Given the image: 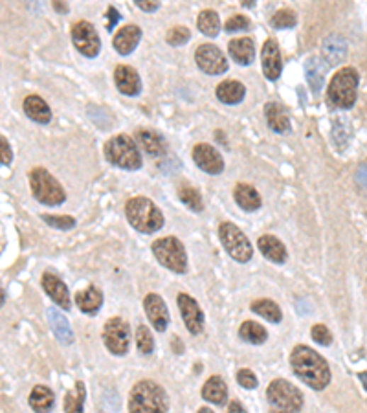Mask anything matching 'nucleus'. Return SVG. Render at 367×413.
<instances>
[{
    "mask_svg": "<svg viewBox=\"0 0 367 413\" xmlns=\"http://www.w3.org/2000/svg\"><path fill=\"white\" fill-rule=\"evenodd\" d=\"M4 300H6V294H4V290L0 288V307L4 305Z\"/></svg>",
    "mask_w": 367,
    "mask_h": 413,
    "instance_id": "5fc2aeb1",
    "label": "nucleus"
},
{
    "mask_svg": "<svg viewBox=\"0 0 367 413\" xmlns=\"http://www.w3.org/2000/svg\"><path fill=\"white\" fill-rule=\"evenodd\" d=\"M239 336L244 341H248V344L261 346L269 338V332H266V329L263 325L256 324V322H244L241 325V329H239Z\"/></svg>",
    "mask_w": 367,
    "mask_h": 413,
    "instance_id": "f704fd0d",
    "label": "nucleus"
},
{
    "mask_svg": "<svg viewBox=\"0 0 367 413\" xmlns=\"http://www.w3.org/2000/svg\"><path fill=\"white\" fill-rule=\"evenodd\" d=\"M197 26L204 35L215 37L220 30V21L219 15L213 11V9H204L197 18Z\"/></svg>",
    "mask_w": 367,
    "mask_h": 413,
    "instance_id": "e433bc0d",
    "label": "nucleus"
},
{
    "mask_svg": "<svg viewBox=\"0 0 367 413\" xmlns=\"http://www.w3.org/2000/svg\"><path fill=\"white\" fill-rule=\"evenodd\" d=\"M30 186H32L33 197L39 200L40 204L46 206H59L67 200V193L61 188L57 180L50 175L48 171L43 167H35L30 173Z\"/></svg>",
    "mask_w": 367,
    "mask_h": 413,
    "instance_id": "423d86ee",
    "label": "nucleus"
},
{
    "mask_svg": "<svg viewBox=\"0 0 367 413\" xmlns=\"http://www.w3.org/2000/svg\"><path fill=\"white\" fill-rule=\"evenodd\" d=\"M261 63H263V72L264 76H266V79L276 81V79L281 76L283 63L278 43L272 41V39H269V41L264 43L263 52H261Z\"/></svg>",
    "mask_w": 367,
    "mask_h": 413,
    "instance_id": "dca6fc26",
    "label": "nucleus"
},
{
    "mask_svg": "<svg viewBox=\"0 0 367 413\" xmlns=\"http://www.w3.org/2000/svg\"><path fill=\"white\" fill-rule=\"evenodd\" d=\"M290 364L295 377L312 390H325L331 382V369L322 355L307 346L294 347L290 355Z\"/></svg>",
    "mask_w": 367,
    "mask_h": 413,
    "instance_id": "f257e3e1",
    "label": "nucleus"
},
{
    "mask_svg": "<svg viewBox=\"0 0 367 413\" xmlns=\"http://www.w3.org/2000/svg\"><path fill=\"white\" fill-rule=\"evenodd\" d=\"M247 90L239 81H222L217 86V98L226 105H237L244 99Z\"/></svg>",
    "mask_w": 367,
    "mask_h": 413,
    "instance_id": "c756f323",
    "label": "nucleus"
},
{
    "mask_svg": "<svg viewBox=\"0 0 367 413\" xmlns=\"http://www.w3.org/2000/svg\"><path fill=\"white\" fill-rule=\"evenodd\" d=\"M219 237L224 250L239 263H248L254 256L248 237L233 222H222L219 228Z\"/></svg>",
    "mask_w": 367,
    "mask_h": 413,
    "instance_id": "1a4fd4ad",
    "label": "nucleus"
},
{
    "mask_svg": "<svg viewBox=\"0 0 367 413\" xmlns=\"http://www.w3.org/2000/svg\"><path fill=\"white\" fill-rule=\"evenodd\" d=\"M360 380H362L363 387L367 390V373H360Z\"/></svg>",
    "mask_w": 367,
    "mask_h": 413,
    "instance_id": "603ef678",
    "label": "nucleus"
},
{
    "mask_svg": "<svg viewBox=\"0 0 367 413\" xmlns=\"http://www.w3.org/2000/svg\"><path fill=\"white\" fill-rule=\"evenodd\" d=\"M46 225L57 230H72L76 226V219L72 217H57V215H43Z\"/></svg>",
    "mask_w": 367,
    "mask_h": 413,
    "instance_id": "79ce46f5",
    "label": "nucleus"
},
{
    "mask_svg": "<svg viewBox=\"0 0 367 413\" xmlns=\"http://www.w3.org/2000/svg\"><path fill=\"white\" fill-rule=\"evenodd\" d=\"M140 39H142V30H140L138 26H135V24H129V26L121 28L120 32L114 35L112 46L116 48L118 54L129 55L136 50Z\"/></svg>",
    "mask_w": 367,
    "mask_h": 413,
    "instance_id": "6ab92c4d",
    "label": "nucleus"
},
{
    "mask_svg": "<svg viewBox=\"0 0 367 413\" xmlns=\"http://www.w3.org/2000/svg\"><path fill=\"white\" fill-rule=\"evenodd\" d=\"M228 413H247V409L242 408L241 402H237V400H233L232 404H230V408H228Z\"/></svg>",
    "mask_w": 367,
    "mask_h": 413,
    "instance_id": "3c124183",
    "label": "nucleus"
},
{
    "mask_svg": "<svg viewBox=\"0 0 367 413\" xmlns=\"http://www.w3.org/2000/svg\"><path fill=\"white\" fill-rule=\"evenodd\" d=\"M360 77L354 68H341L332 77L327 92V103L331 108H351L356 101Z\"/></svg>",
    "mask_w": 367,
    "mask_h": 413,
    "instance_id": "20e7f679",
    "label": "nucleus"
},
{
    "mask_svg": "<svg viewBox=\"0 0 367 413\" xmlns=\"http://www.w3.org/2000/svg\"><path fill=\"white\" fill-rule=\"evenodd\" d=\"M24 113L30 120L37 123H48L52 120V111L46 105V101L39 96H28L24 99Z\"/></svg>",
    "mask_w": 367,
    "mask_h": 413,
    "instance_id": "a878e982",
    "label": "nucleus"
},
{
    "mask_svg": "<svg viewBox=\"0 0 367 413\" xmlns=\"http://www.w3.org/2000/svg\"><path fill=\"white\" fill-rule=\"evenodd\" d=\"M198 413H213L210 408H201L198 409Z\"/></svg>",
    "mask_w": 367,
    "mask_h": 413,
    "instance_id": "6e6d98bb",
    "label": "nucleus"
},
{
    "mask_svg": "<svg viewBox=\"0 0 367 413\" xmlns=\"http://www.w3.org/2000/svg\"><path fill=\"white\" fill-rule=\"evenodd\" d=\"M179 197H180V200H182V203L189 208V210H193V211H202V210H204V204H202V197H201V193H198L197 189H193V188L180 189Z\"/></svg>",
    "mask_w": 367,
    "mask_h": 413,
    "instance_id": "58836bf2",
    "label": "nucleus"
},
{
    "mask_svg": "<svg viewBox=\"0 0 367 413\" xmlns=\"http://www.w3.org/2000/svg\"><path fill=\"white\" fill-rule=\"evenodd\" d=\"M125 215L130 226L142 234H154L164 226V215L152 200L145 197L130 198L125 204Z\"/></svg>",
    "mask_w": 367,
    "mask_h": 413,
    "instance_id": "f03ea898",
    "label": "nucleus"
},
{
    "mask_svg": "<svg viewBox=\"0 0 367 413\" xmlns=\"http://www.w3.org/2000/svg\"><path fill=\"white\" fill-rule=\"evenodd\" d=\"M228 52L233 61L242 64V67H248L256 59V46H254V41H252L250 37H241V39L230 41Z\"/></svg>",
    "mask_w": 367,
    "mask_h": 413,
    "instance_id": "4be33fe9",
    "label": "nucleus"
},
{
    "mask_svg": "<svg viewBox=\"0 0 367 413\" xmlns=\"http://www.w3.org/2000/svg\"><path fill=\"white\" fill-rule=\"evenodd\" d=\"M144 309L147 315L149 322L154 325L157 331H166L169 325V310H167L166 303L158 294H147L144 300Z\"/></svg>",
    "mask_w": 367,
    "mask_h": 413,
    "instance_id": "2eb2a0df",
    "label": "nucleus"
},
{
    "mask_svg": "<svg viewBox=\"0 0 367 413\" xmlns=\"http://www.w3.org/2000/svg\"><path fill=\"white\" fill-rule=\"evenodd\" d=\"M270 413H285V412H278V409H273V412H270Z\"/></svg>",
    "mask_w": 367,
    "mask_h": 413,
    "instance_id": "4d7b16f0",
    "label": "nucleus"
},
{
    "mask_svg": "<svg viewBox=\"0 0 367 413\" xmlns=\"http://www.w3.org/2000/svg\"><path fill=\"white\" fill-rule=\"evenodd\" d=\"M136 6H138L140 9H144V11H157L158 8H160V4L158 2H151V0H136Z\"/></svg>",
    "mask_w": 367,
    "mask_h": 413,
    "instance_id": "09e8293b",
    "label": "nucleus"
},
{
    "mask_svg": "<svg viewBox=\"0 0 367 413\" xmlns=\"http://www.w3.org/2000/svg\"><path fill=\"white\" fill-rule=\"evenodd\" d=\"M114 81H116L118 90L125 96H138L140 90H142L140 76L132 67L120 64V67L114 70Z\"/></svg>",
    "mask_w": 367,
    "mask_h": 413,
    "instance_id": "a211bd4d",
    "label": "nucleus"
},
{
    "mask_svg": "<svg viewBox=\"0 0 367 413\" xmlns=\"http://www.w3.org/2000/svg\"><path fill=\"white\" fill-rule=\"evenodd\" d=\"M152 251L162 266L175 272V274H184L188 268V257L184 244L176 237H164L152 243Z\"/></svg>",
    "mask_w": 367,
    "mask_h": 413,
    "instance_id": "6e6552de",
    "label": "nucleus"
},
{
    "mask_svg": "<svg viewBox=\"0 0 367 413\" xmlns=\"http://www.w3.org/2000/svg\"><path fill=\"white\" fill-rule=\"evenodd\" d=\"M202 399L208 400V402H213L217 406L226 404L228 400V387H226V382L220 377H211L208 378V382L202 387Z\"/></svg>",
    "mask_w": 367,
    "mask_h": 413,
    "instance_id": "b1692460",
    "label": "nucleus"
},
{
    "mask_svg": "<svg viewBox=\"0 0 367 413\" xmlns=\"http://www.w3.org/2000/svg\"><path fill=\"white\" fill-rule=\"evenodd\" d=\"M351 132H353V129H351V123L347 118H334V122H332V142H334V145L340 151H344L347 145H349V140H351Z\"/></svg>",
    "mask_w": 367,
    "mask_h": 413,
    "instance_id": "72a5a7b5",
    "label": "nucleus"
},
{
    "mask_svg": "<svg viewBox=\"0 0 367 413\" xmlns=\"http://www.w3.org/2000/svg\"><path fill=\"white\" fill-rule=\"evenodd\" d=\"M195 59L202 72L210 74V76H220V74L228 72V61L217 46L201 45L195 52Z\"/></svg>",
    "mask_w": 367,
    "mask_h": 413,
    "instance_id": "f8f14e48",
    "label": "nucleus"
},
{
    "mask_svg": "<svg viewBox=\"0 0 367 413\" xmlns=\"http://www.w3.org/2000/svg\"><path fill=\"white\" fill-rule=\"evenodd\" d=\"M179 309L182 315L184 324L188 327L191 334H201L204 331V315H202L201 307L189 294H179Z\"/></svg>",
    "mask_w": 367,
    "mask_h": 413,
    "instance_id": "ddd939ff",
    "label": "nucleus"
},
{
    "mask_svg": "<svg viewBox=\"0 0 367 413\" xmlns=\"http://www.w3.org/2000/svg\"><path fill=\"white\" fill-rule=\"evenodd\" d=\"M105 158L114 166L127 171H136L142 167V154L130 136L118 135L105 144Z\"/></svg>",
    "mask_w": 367,
    "mask_h": 413,
    "instance_id": "39448f33",
    "label": "nucleus"
},
{
    "mask_svg": "<svg viewBox=\"0 0 367 413\" xmlns=\"http://www.w3.org/2000/svg\"><path fill=\"white\" fill-rule=\"evenodd\" d=\"M129 340H130L129 325H127L121 318L108 319L107 325H105L103 329V341L112 355L116 356L125 355L127 351H129Z\"/></svg>",
    "mask_w": 367,
    "mask_h": 413,
    "instance_id": "9d476101",
    "label": "nucleus"
},
{
    "mask_svg": "<svg viewBox=\"0 0 367 413\" xmlns=\"http://www.w3.org/2000/svg\"><path fill=\"white\" fill-rule=\"evenodd\" d=\"M30 406L37 413H48L54 408V393L46 386H35L30 393Z\"/></svg>",
    "mask_w": 367,
    "mask_h": 413,
    "instance_id": "2f4dec72",
    "label": "nucleus"
},
{
    "mask_svg": "<svg viewBox=\"0 0 367 413\" xmlns=\"http://www.w3.org/2000/svg\"><path fill=\"white\" fill-rule=\"evenodd\" d=\"M48 319L55 336L63 341V344H72L74 332H72V327H70V324H68V319L55 309L48 310Z\"/></svg>",
    "mask_w": 367,
    "mask_h": 413,
    "instance_id": "7c9ffc66",
    "label": "nucleus"
},
{
    "mask_svg": "<svg viewBox=\"0 0 367 413\" xmlns=\"http://www.w3.org/2000/svg\"><path fill=\"white\" fill-rule=\"evenodd\" d=\"M257 247H259L261 254L269 261H272V263L281 265V263L287 261V248H285V244L278 237H273V235H263V237H259Z\"/></svg>",
    "mask_w": 367,
    "mask_h": 413,
    "instance_id": "5701e85b",
    "label": "nucleus"
},
{
    "mask_svg": "<svg viewBox=\"0 0 367 413\" xmlns=\"http://www.w3.org/2000/svg\"><path fill=\"white\" fill-rule=\"evenodd\" d=\"M72 41L74 46L86 57H96L99 54V50H101V41H99L94 26L86 23V21H79V23L74 24Z\"/></svg>",
    "mask_w": 367,
    "mask_h": 413,
    "instance_id": "9b49d317",
    "label": "nucleus"
},
{
    "mask_svg": "<svg viewBox=\"0 0 367 413\" xmlns=\"http://www.w3.org/2000/svg\"><path fill=\"white\" fill-rule=\"evenodd\" d=\"M235 203L244 211H256L261 208V197L256 189L248 184H237L235 191H233Z\"/></svg>",
    "mask_w": 367,
    "mask_h": 413,
    "instance_id": "c85d7f7f",
    "label": "nucleus"
},
{
    "mask_svg": "<svg viewBox=\"0 0 367 413\" xmlns=\"http://www.w3.org/2000/svg\"><path fill=\"white\" fill-rule=\"evenodd\" d=\"M310 332H312V338L318 341L320 346H331L332 334H331V331L327 329V325H323V324L314 325L312 331Z\"/></svg>",
    "mask_w": 367,
    "mask_h": 413,
    "instance_id": "c03bdc74",
    "label": "nucleus"
},
{
    "mask_svg": "<svg viewBox=\"0 0 367 413\" xmlns=\"http://www.w3.org/2000/svg\"><path fill=\"white\" fill-rule=\"evenodd\" d=\"M43 288H45L46 294H48V296L52 298V300H54L61 309H64V310L70 309L72 301H70L68 287L57 278V276L52 274V272L43 274Z\"/></svg>",
    "mask_w": 367,
    "mask_h": 413,
    "instance_id": "f3484780",
    "label": "nucleus"
},
{
    "mask_svg": "<svg viewBox=\"0 0 367 413\" xmlns=\"http://www.w3.org/2000/svg\"><path fill=\"white\" fill-rule=\"evenodd\" d=\"M237 382L242 387H247V390L257 387V377L254 375V371H250V369H241V371L237 373Z\"/></svg>",
    "mask_w": 367,
    "mask_h": 413,
    "instance_id": "a18cd8bd",
    "label": "nucleus"
},
{
    "mask_svg": "<svg viewBox=\"0 0 367 413\" xmlns=\"http://www.w3.org/2000/svg\"><path fill=\"white\" fill-rule=\"evenodd\" d=\"M55 8H57L59 11H64V13H67V11H68L67 6H61V4H59V2H55Z\"/></svg>",
    "mask_w": 367,
    "mask_h": 413,
    "instance_id": "864d4df0",
    "label": "nucleus"
},
{
    "mask_svg": "<svg viewBox=\"0 0 367 413\" xmlns=\"http://www.w3.org/2000/svg\"><path fill=\"white\" fill-rule=\"evenodd\" d=\"M250 28V21L247 17H242V15H233L230 18L228 23L224 24V30L228 33H237V32H244Z\"/></svg>",
    "mask_w": 367,
    "mask_h": 413,
    "instance_id": "37998d69",
    "label": "nucleus"
},
{
    "mask_svg": "<svg viewBox=\"0 0 367 413\" xmlns=\"http://www.w3.org/2000/svg\"><path fill=\"white\" fill-rule=\"evenodd\" d=\"M323 57L327 61V67H336V64H340L341 61L347 55V43L341 35H329L325 37V41H323L322 46Z\"/></svg>",
    "mask_w": 367,
    "mask_h": 413,
    "instance_id": "412c9836",
    "label": "nucleus"
},
{
    "mask_svg": "<svg viewBox=\"0 0 367 413\" xmlns=\"http://www.w3.org/2000/svg\"><path fill=\"white\" fill-rule=\"evenodd\" d=\"M136 138H138L140 147L145 149V153L151 154V157H160V154L166 153V142L157 132H152V130H138Z\"/></svg>",
    "mask_w": 367,
    "mask_h": 413,
    "instance_id": "cd10ccee",
    "label": "nucleus"
},
{
    "mask_svg": "<svg viewBox=\"0 0 367 413\" xmlns=\"http://www.w3.org/2000/svg\"><path fill=\"white\" fill-rule=\"evenodd\" d=\"M13 160V153H11V147H9L8 140L4 136H0V164L2 166H9Z\"/></svg>",
    "mask_w": 367,
    "mask_h": 413,
    "instance_id": "49530a36",
    "label": "nucleus"
},
{
    "mask_svg": "<svg viewBox=\"0 0 367 413\" xmlns=\"http://www.w3.org/2000/svg\"><path fill=\"white\" fill-rule=\"evenodd\" d=\"M272 26L278 30H287L295 26V13L290 9H279L278 13L272 17Z\"/></svg>",
    "mask_w": 367,
    "mask_h": 413,
    "instance_id": "ea45409f",
    "label": "nucleus"
},
{
    "mask_svg": "<svg viewBox=\"0 0 367 413\" xmlns=\"http://www.w3.org/2000/svg\"><path fill=\"white\" fill-rule=\"evenodd\" d=\"M107 17H108L107 28H108V30H112V28H114V24H116L118 21H120V13L116 11V8H108Z\"/></svg>",
    "mask_w": 367,
    "mask_h": 413,
    "instance_id": "8fccbe9b",
    "label": "nucleus"
},
{
    "mask_svg": "<svg viewBox=\"0 0 367 413\" xmlns=\"http://www.w3.org/2000/svg\"><path fill=\"white\" fill-rule=\"evenodd\" d=\"M76 303L77 307H79L81 312H85V315H96V312L101 309V305H103V294H101L99 288L89 287L83 292H77Z\"/></svg>",
    "mask_w": 367,
    "mask_h": 413,
    "instance_id": "393cba45",
    "label": "nucleus"
},
{
    "mask_svg": "<svg viewBox=\"0 0 367 413\" xmlns=\"http://www.w3.org/2000/svg\"><path fill=\"white\" fill-rule=\"evenodd\" d=\"M167 395L158 384L151 380L138 382L129 397L130 413H167Z\"/></svg>",
    "mask_w": 367,
    "mask_h": 413,
    "instance_id": "7ed1b4c3",
    "label": "nucleus"
},
{
    "mask_svg": "<svg viewBox=\"0 0 367 413\" xmlns=\"http://www.w3.org/2000/svg\"><path fill=\"white\" fill-rule=\"evenodd\" d=\"M85 384L76 382L74 390H70L64 395V413H85Z\"/></svg>",
    "mask_w": 367,
    "mask_h": 413,
    "instance_id": "473e14b6",
    "label": "nucleus"
},
{
    "mask_svg": "<svg viewBox=\"0 0 367 413\" xmlns=\"http://www.w3.org/2000/svg\"><path fill=\"white\" fill-rule=\"evenodd\" d=\"M189 39H191V32H189L188 28H184V26L171 28L166 35V41L169 43L171 46H182V45H186Z\"/></svg>",
    "mask_w": 367,
    "mask_h": 413,
    "instance_id": "a19ab883",
    "label": "nucleus"
},
{
    "mask_svg": "<svg viewBox=\"0 0 367 413\" xmlns=\"http://www.w3.org/2000/svg\"><path fill=\"white\" fill-rule=\"evenodd\" d=\"M252 310L256 312V315L263 316L264 319H269L272 324H279L283 319L281 309H279L278 303H273L270 300H257L252 303Z\"/></svg>",
    "mask_w": 367,
    "mask_h": 413,
    "instance_id": "c9c22d12",
    "label": "nucleus"
},
{
    "mask_svg": "<svg viewBox=\"0 0 367 413\" xmlns=\"http://www.w3.org/2000/svg\"><path fill=\"white\" fill-rule=\"evenodd\" d=\"M264 116H266V123H269L270 129L278 135H288L292 130L290 127V118H288L287 111L281 107L279 103H266L264 107Z\"/></svg>",
    "mask_w": 367,
    "mask_h": 413,
    "instance_id": "aec40b11",
    "label": "nucleus"
},
{
    "mask_svg": "<svg viewBox=\"0 0 367 413\" xmlns=\"http://www.w3.org/2000/svg\"><path fill=\"white\" fill-rule=\"evenodd\" d=\"M305 74H307V81H309L310 89L318 94L320 90L323 89V83H325V76H327V63H323L322 59H309L305 63Z\"/></svg>",
    "mask_w": 367,
    "mask_h": 413,
    "instance_id": "bb28decb",
    "label": "nucleus"
},
{
    "mask_svg": "<svg viewBox=\"0 0 367 413\" xmlns=\"http://www.w3.org/2000/svg\"><path fill=\"white\" fill-rule=\"evenodd\" d=\"M136 346H138L142 355H151L152 349H154V340L151 336V331L142 324L136 329Z\"/></svg>",
    "mask_w": 367,
    "mask_h": 413,
    "instance_id": "4c0bfd02",
    "label": "nucleus"
},
{
    "mask_svg": "<svg viewBox=\"0 0 367 413\" xmlns=\"http://www.w3.org/2000/svg\"><path fill=\"white\" fill-rule=\"evenodd\" d=\"M266 397H269L270 406L273 409L285 413H300L303 408V395L301 391L287 380H273L266 390Z\"/></svg>",
    "mask_w": 367,
    "mask_h": 413,
    "instance_id": "0eeeda50",
    "label": "nucleus"
},
{
    "mask_svg": "<svg viewBox=\"0 0 367 413\" xmlns=\"http://www.w3.org/2000/svg\"><path fill=\"white\" fill-rule=\"evenodd\" d=\"M356 184H358L363 191H367V164H362V166L358 167V171H356Z\"/></svg>",
    "mask_w": 367,
    "mask_h": 413,
    "instance_id": "de8ad7c7",
    "label": "nucleus"
},
{
    "mask_svg": "<svg viewBox=\"0 0 367 413\" xmlns=\"http://www.w3.org/2000/svg\"><path fill=\"white\" fill-rule=\"evenodd\" d=\"M193 160L202 171H206L210 175H219L224 169V160L220 153L208 144H198L193 149Z\"/></svg>",
    "mask_w": 367,
    "mask_h": 413,
    "instance_id": "4468645a",
    "label": "nucleus"
}]
</instances>
